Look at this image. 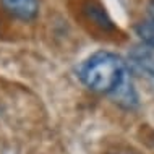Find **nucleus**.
Listing matches in <instances>:
<instances>
[{"label": "nucleus", "mask_w": 154, "mask_h": 154, "mask_svg": "<svg viewBox=\"0 0 154 154\" xmlns=\"http://www.w3.org/2000/svg\"><path fill=\"white\" fill-rule=\"evenodd\" d=\"M78 76L91 91L112 97L131 81L127 62L109 51L94 52L83 60L78 68Z\"/></svg>", "instance_id": "1"}, {"label": "nucleus", "mask_w": 154, "mask_h": 154, "mask_svg": "<svg viewBox=\"0 0 154 154\" xmlns=\"http://www.w3.org/2000/svg\"><path fill=\"white\" fill-rule=\"evenodd\" d=\"M81 13L85 20L91 23L94 28L104 32H115L117 31V24L107 13L106 7L102 5L99 0H85L81 3Z\"/></svg>", "instance_id": "2"}, {"label": "nucleus", "mask_w": 154, "mask_h": 154, "mask_svg": "<svg viewBox=\"0 0 154 154\" xmlns=\"http://www.w3.org/2000/svg\"><path fill=\"white\" fill-rule=\"evenodd\" d=\"M128 68L154 83V51L146 45L133 47L128 54Z\"/></svg>", "instance_id": "3"}, {"label": "nucleus", "mask_w": 154, "mask_h": 154, "mask_svg": "<svg viewBox=\"0 0 154 154\" xmlns=\"http://www.w3.org/2000/svg\"><path fill=\"white\" fill-rule=\"evenodd\" d=\"M0 5L20 21H32L39 15V0H0Z\"/></svg>", "instance_id": "4"}, {"label": "nucleus", "mask_w": 154, "mask_h": 154, "mask_svg": "<svg viewBox=\"0 0 154 154\" xmlns=\"http://www.w3.org/2000/svg\"><path fill=\"white\" fill-rule=\"evenodd\" d=\"M135 32H136V36L146 44V47L154 51V21H149V20L140 21L135 26Z\"/></svg>", "instance_id": "5"}, {"label": "nucleus", "mask_w": 154, "mask_h": 154, "mask_svg": "<svg viewBox=\"0 0 154 154\" xmlns=\"http://www.w3.org/2000/svg\"><path fill=\"white\" fill-rule=\"evenodd\" d=\"M148 20L149 21H154V0L148 3Z\"/></svg>", "instance_id": "6"}]
</instances>
